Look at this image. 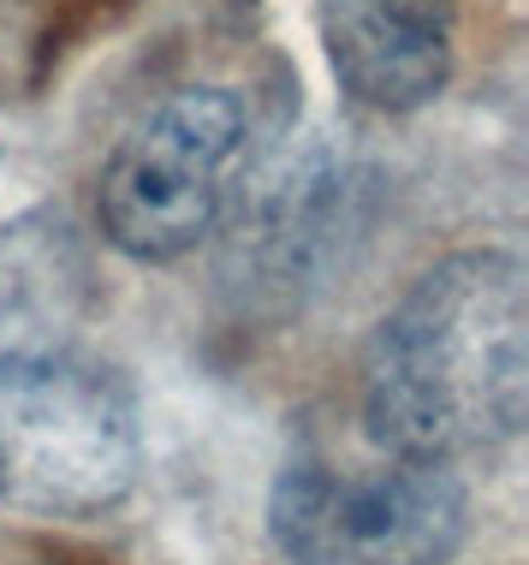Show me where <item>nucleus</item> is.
I'll return each mask as SVG.
<instances>
[{"label": "nucleus", "mask_w": 529, "mask_h": 565, "mask_svg": "<svg viewBox=\"0 0 529 565\" xmlns=\"http://www.w3.org/2000/svg\"><path fill=\"white\" fill-rule=\"evenodd\" d=\"M138 399L78 351H0V500L36 518H96L138 488Z\"/></svg>", "instance_id": "nucleus-2"}, {"label": "nucleus", "mask_w": 529, "mask_h": 565, "mask_svg": "<svg viewBox=\"0 0 529 565\" xmlns=\"http://www.w3.org/2000/svg\"><path fill=\"white\" fill-rule=\"evenodd\" d=\"M268 536L285 565H452L471 542V494L429 458L292 452L268 488Z\"/></svg>", "instance_id": "nucleus-3"}, {"label": "nucleus", "mask_w": 529, "mask_h": 565, "mask_svg": "<svg viewBox=\"0 0 529 565\" xmlns=\"http://www.w3.org/2000/svg\"><path fill=\"white\" fill-rule=\"evenodd\" d=\"M529 280L511 250L434 263L363 345V429L381 452L458 465L523 435Z\"/></svg>", "instance_id": "nucleus-1"}, {"label": "nucleus", "mask_w": 529, "mask_h": 565, "mask_svg": "<svg viewBox=\"0 0 529 565\" xmlns=\"http://www.w3.org/2000/svg\"><path fill=\"white\" fill-rule=\"evenodd\" d=\"M339 89L375 114H417L452 78L458 0H315Z\"/></svg>", "instance_id": "nucleus-5"}, {"label": "nucleus", "mask_w": 529, "mask_h": 565, "mask_svg": "<svg viewBox=\"0 0 529 565\" xmlns=\"http://www.w3.org/2000/svg\"><path fill=\"white\" fill-rule=\"evenodd\" d=\"M250 114L233 89L191 84L126 131L96 185L101 233L131 263H179L215 233Z\"/></svg>", "instance_id": "nucleus-4"}]
</instances>
